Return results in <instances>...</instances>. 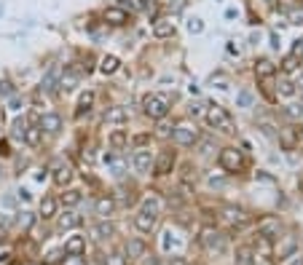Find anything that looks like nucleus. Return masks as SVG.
Listing matches in <instances>:
<instances>
[{"mask_svg": "<svg viewBox=\"0 0 303 265\" xmlns=\"http://www.w3.org/2000/svg\"><path fill=\"white\" fill-rule=\"evenodd\" d=\"M287 265H303V254L300 252H295V254H290V257L285 260Z\"/></svg>", "mask_w": 303, "mask_h": 265, "instance_id": "79ce46f5", "label": "nucleus"}, {"mask_svg": "<svg viewBox=\"0 0 303 265\" xmlns=\"http://www.w3.org/2000/svg\"><path fill=\"white\" fill-rule=\"evenodd\" d=\"M204 121L210 129H217L220 134H236V121L223 105H210L204 110Z\"/></svg>", "mask_w": 303, "mask_h": 265, "instance_id": "f03ea898", "label": "nucleus"}, {"mask_svg": "<svg viewBox=\"0 0 303 265\" xmlns=\"http://www.w3.org/2000/svg\"><path fill=\"white\" fill-rule=\"evenodd\" d=\"M14 150H11V142L8 139H0V158H11Z\"/></svg>", "mask_w": 303, "mask_h": 265, "instance_id": "4c0bfd02", "label": "nucleus"}, {"mask_svg": "<svg viewBox=\"0 0 303 265\" xmlns=\"http://www.w3.org/2000/svg\"><path fill=\"white\" fill-rule=\"evenodd\" d=\"M143 116L150 118V121H161V118H166L169 116V110H172V99H169V94H145L143 97Z\"/></svg>", "mask_w": 303, "mask_h": 265, "instance_id": "f257e3e1", "label": "nucleus"}, {"mask_svg": "<svg viewBox=\"0 0 303 265\" xmlns=\"http://www.w3.org/2000/svg\"><path fill=\"white\" fill-rule=\"evenodd\" d=\"M169 265H188L185 257H169Z\"/></svg>", "mask_w": 303, "mask_h": 265, "instance_id": "a18cd8bd", "label": "nucleus"}, {"mask_svg": "<svg viewBox=\"0 0 303 265\" xmlns=\"http://www.w3.org/2000/svg\"><path fill=\"white\" fill-rule=\"evenodd\" d=\"M118 209V204H116V198L113 196H99L97 201H94V212H97L102 220H108V217H113Z\"/></svg>", "mask_w": 303, "mask_h": 265, "instance_id": "6ab92c4d", "label": "nucleus"}, {"mask_svg": "<svg viewBox=\"0 0 303 265\" xmlns=\"http://www.w3.org/2000/svg\"><path fill=\"white\" fill-rule=\"evenodd\" d=\"M51 179H54V185H56V187H68L73 179H75L73 166H70V164H56V166H54V172H51Z\"/></svg>", "mask_w": 303, "mask_h": 265, "instance_id": "dca6fc26", "label": "nucleus"}, {"mask_svg": "<svg viewBox=\"0 0 303 265\" xmlns=\"http://www.w3.org/2000/svg\"><path fill=\"white\" fill-rule=\"evenodd\" d=\"M156 131H153V134L156 137H161V139H172V131H175V121H172V124H169V121L166 118H161V121H156Z\"/></svg>", "mask_w": 303, "mask_h": 265, "instance_id": "2f4dec72", "label": "nucleus"}, {"mask_svg": "<svg viewBox=\"0 0 303 265\" xmlns=\"http://www.w3.org/2000/svg\"><path fill=\"white\" fill-rule=\"evenodd\" d=\"M143 265H161V260H158V257H148V254H145V257H143Z\"/></svg>", "mask_w": 303, "mask_h": 265, "instance_id": "c03bdc74", "label": "nucleus"}, {"mask_svg": "<svg viewBox=\"0 0 303 265\" xmlns=\"http://www.w3.org/2000/svg\"><path fill=\"white\" fill-rule=\"evenodd\" d=\"M38 212H41V214H38L41 220H54V217L59 214V198H56V196H43Z\"/></svg>", "mask_w": 303, "mask_h": 265, "instance_id": "a211bd4d", "label": "nucleus"}, {"mask_svg": "<svg viewBox=\"0 0 303 265\" xmlns=\"http://www.w3.org/2000/svg\"><path fill=\"white\" fill-rule=\"evenodd\" d=\"M198 139H201V131L196 129L193 121H177L175 124V131H172L175 147H193L198 145Z\"/></svg>", "mask_w": 303, "mask_h": 265, "instance_id": "20e7f679", "label": "nucleus"}, {"mask_svg": "<svg viewBox=\"0 0 303 265\" xmlns=\"http://www.w3.org/2000/svg\"><path fill=\"white\" fill-rule=\"evenodd\" d=\"M105 124L108 126H124L129 124V110L124 105H113L105 110Z\"/></svg>", "mask_w": 303, "mask_h": 265, "instance_id": "f3484780", "label": "nucleus"}, {"mask_svg": "<svg viewBox=\"0 0 303 265\" xmlns=\"http://www.w3.org/2000/svg\"><path fill=\"white\" fill-rule=\"evenodd\" d=\"M0 172H3V169H0Z\"/></svg>", "mask_w": 303, "mask_h": 265, "instance_id": "8fccbe9b", "label": "nucleus"}, {"mask_svg": "<svg viewBox=\"0 0 303 265\" xmlns=\"http://www.w3.org/2000/svg\"><path fill=\"white\" fill-rule=\"evenodd\" d=\"M220 220L228 225V228H244V225H250V212L242 209V206H233V204H225L220 209Z\"/></svg>", "mask_w": 303, "mask_h": 265, "instance_id": "423d86ee", "label": "nucleus"}, {"mask_svg": "<svg viewBox=\"0 0 303 265\" xmlns=\"http://www.w3.org/2000/svg\"><path fill=\"white\" fill-rule=\"evenodd\" d=\"M41 142H43V131H41V126H38V121L27 124V131H24V145L35 150V147H41Z\"/></svg>", "mask_w": 303, "mask_h": 265, "instance_id": "bb28decb", "label": "nucleus"}, {"mask_svg": "<svg viewBox=\"0 0 303 265\" xmlns=\"http://www.w3.org/2000/svg\"><path fill=\"white\" fill-rule=\"evenodd\" d=\"M131 166H134L137 174L153 172V153H150V147H134V153H131Z\"/></svg>", "mask_w": 303, "mask_h": 265, "instance_id": "9b49d317", "label": "nucleus"}, {"mask_svg": "<svg viewBox=\"0 0 303 265\" xmlns=\"http://www.w3.org/2000/svg\"><path fill=\"white\" fill-rule=\"evenodd\" d=\"M298 62H300V59H298L295 54L285 56V62H282V75H295V72H298V67H300Z\"/></svg>", "mask_w": 303, "mask_h": 265, "instance_id": "72a5a7b5", "label": "nucleus"}, {"mask_svg": "<svg viewBox=\"0 0 303 265\" xmlns=\"http://www.w3.org/2000/svg\"><path fill=\"white\" fill-rule=\"evenodd\" d=\"M217 166L223 169L225 174H242L244 166H247V158L239 147H220V153H217Z\"/></svg>", "mask_w": 303, "mask_h": 265, "instance_id": "7ed1b4c3", "label": "nucleus"}, {"mask_svg": "<svg viewBox=\"0 0 303 265\" xmlns=\"http://www.w3.org/2000/svg\"><path fill=\"white\" fill-rule=\"evenodd\" d=\"M89 233H91L94 241H110L113 236H116V225H110L108 220H102V222H94L89 228Z\"/></svg>", "mask_w": 303, "mask_h": 265, "instance_id": "412c9836", "label": "nucleus"}, {"mask_svg": "<svg viewBox=\"0 0 303 265\" xmlns=\"http://www.w3.org/2000/svg\"><path fill=\"white\" fill-rule=\"evenodd\" d=\"M94 102H97V91H94V89L83 91L81 97H78V110H75V118H83V116H89V112L94 110Z\"/></svg>", "mask_w": 303, "mask_h": 265, "instance_id": "5701e85b", "label": "nucleus"}, {"mask_svg": "<svg viewBox=\"0 0 303 265\" xmlns=\"http://www.w3.org/2000/svg\"><path fill=\"white\" fill-rule=\"evenodd\" d=\"M161 206H164V201H161V196L150 193L145 196L143 201H140V212H150V214H161Z\"/></svg>", "mask_w": 303, "mask_h": 265, "instance_id": "c85d7f7f", "label": "nucleus"}, {"mask_svg": "<svg viewBox=\"0 0 303 265\" xmlns=\"http://www.w3.org/2000/svg\"><path fill=\"white\" fill-rule=\"evenodd\" d=\"M131 222H134V228H137L140 233L150 236V233L156 231V225H158V214H150V212H137Z\"/></svg>", "mask_w": 303, "mask_h": 265, "instance_id": "2eb2a0df", "label": "nucleus"}, {"mask_svg": "<svg viewBox=\"0 0 303 265\" xmlns=\"http://www.w3.org/2000/svg\"><path fill=\"white\" fill-rule=\"evenodd\" d=\"M150 32H153L156 41H169V37L175 35V22H172V19L161 16V19H156V22H153V30H150Z\"/></svg>", "mask_w": 303, "mask_h": 265, "instance_id": "aec40b11", "label": "nucleus"}, {"mask_svg": "<svg viewBox=\"0 0 303 265\" xmlns=\"http://www.w3.org/2000/svg\"><path fill=\"white\" fill-rule=\"evenodd\" d=\"M108 265H129V260H126L121 252H113L110 257H108Z\"/></svg>", "mask_w": 303, "mask_h": 265, "instance_id": "e433bc0d", "label": "nucleus"}, {"mask_svg": "<svg viewBox=\"0 0 303 265\" xmlns=\"http://www.w3.org/2000/svg\"><path fill=\"white\" fill-rule=\"evenodd\" d=\"M201 247H204L207 252L220 254V252H225V247H228V239H225L220 231H204V233H201Z\"/></svg>", "mask_w": 303, "mask_h": 265, "instance_id": "f8f14e48", "label": "nucleus"}, {"mask_svg": "<svg viewBox=\"0 0 303 265\" xmlns=\"http://www.w3.org/2000/svg\"><path fill=\"white\" fill-rule=\"evenodd\" d=\"M83 201V193L81 191H73V187H68L62 196H59V204H64L68 209H73V206H78Z\"/></svg>", "mask_w": 303, "mask_h": 265, "instance_id": "7c9ffc66", "label": "nucleus"}, {"mask_svg": "<svg viewBox=\"0 0 303 265\" xmlns=\"http://www.w3.org/2000/svg\"><path fill=\"white\" fill-rule=\"evenodd\" d=\"M62 265H86V260H83V254H68V257H62Z\"/></svg>", "mask_w": 303, "mask_h": 265, "instance_id": "c9c22d12", "label": "nucleus"}, {"mask_svg": "<svg viewBox=\"0 0 303 265\" xmlns=\"http://www.w3.org/2000/svg\"><path fill=\"white\" fill-rule=\"evenodd\" d=\"M175 166H177V150L172 145H164L158 150V156H153V177H169L175 172Z\"/></svg>", "mask_w": 303, "mask_h": 265, "instance_id": "39448f33", "label": "nucleus"}, {"mask_svg": "<svg viewBox=\"0 0 303 265\" xmlns=\"http://www.w3.org/2000/svg\"><path fill=\"white\" fill-rule=\"evenodd\" d=\"M131 142H134V147H145L148 142H150V134H140V137H134Z\"/></svg>", "mask_w": 303, "mask_h": 265, "instance_id": "a19ab883", "label": "nucleus"}, {"mask_svg": "<svg viewBox=\"0 0 303 265\" xmlns=\"http://www.w3.org/2000/svg\"><path fill=\"white\" fill-rule=\"evenodd\" d=\"M86 252V239L83 236H70L64 241V254H83Z\"/></svg>", "mask_w": 303, "mask_h": 265, "instance_id": "c756f323", "label": "nucleus"}, {"mask_svg": "<svg viewBox=\"0 0 303 265\" xmlns=\"http://www.w3.org/2000/svg\"><path fill=\"white\" fill-rule=\"evenodd\" d=\"M263 265H271V262H263Z\"/></svg>", "mask_w": 303, "mask_h": 265, "instance_id": "09e8293b", "label": "nucleus"}, {"mask_svg": "<svg viewBox=\"0 0 303 265\" xmlns=\"http://www.w3.org/2000/svg\"><path fill=\"white\" fill-rule=\"evenodd\" d=\"M97 70L102 75H116L121 70V59L116 54H105V56H99V64H97Z\"/></svg>", "mask_w": 303, "mask_h": 265, "instance_id": "393cba45", "label": "nucleus"}, {"mask_svg": "<svg viewBox=\"0 0 303 265\" xmlns=\"http://www.w3.org/2000/svg\"><path fill=\"white\" fill-rule=\"evenodd\" d=\"M255 233H258L260 239H266V241H277L282 236V220H279V217H274V214L260 217L258 225H255Z\"/></svg>", "mask_w": 303, "mask_h": 265, "instance_id": "0eeeda50", "label": "nucleus"}, {"mask_svg": "<svg viewBox=\"0 0 303 265\" xmlns=\"http://www.w3.org/2000/svg\"><path fill=\"white\" fill-rule=\"evenodd\" d=\"M239 102H242V105H244V107H247V105H250V102H252V97H250V94H247V91H242V94H239Z\"/></svg>", "mask_w": 303, "mask_h": 265, "instance_id": "37998d69", "label": "nucleus"}, {"mask_svg": "<svg viewBox=\"0 0 303 265\" xmlns=\"http://www.w3.org/2000/svg\"><path fill=\"white\" fill-rule=\"evenodd\" d=\"M255 252H252V247H247V244H242V247H236V252H233V262L236 265H255Z\"/></svg>", "mask_w": 303, "mask_h": 265, "instance_id": "cd10ccee", "label": "nucleus"}, {"mask_svg": "<svg viewBox=\"0 0 303 265\" xmlns=\"http://www.w3.org/2000/svg\"><path fill=\"white\" fill-rule=\"evenodd\" d=\"M290 24H303V8L290 11Z\"/></svg>", "mask_w": 303, "mask_h": 265, "instance_id": "58836bf2", "label": "nucleus"}, {"mask_svg": "<svg viewBox=\"0 0 303 265\" xmlns=\"http://www.w3.org/2000/svg\"><path fill=\"white\" fill-rule=\"evenodd\" d=\"M188 116H191V118H198V116H204V107H201V105H198V102H196V105H191V107H188Z\"/></svg>", "mask_w": 303, "mask_h": 265, "instance_id": "ea45409f", "label": "nucleus"}, {"mask_svg": "<svg viewBox=\"0 0 303 265\" xmlns=\"http://www.w3.org/2000/svg\"><path fill=\"white\" fill-rule=\"evenodd\" d=\"M6 241H8V233H6V231H0V247H3Z\"/></svg>", "mask_w": 303, "mask_h": 265, "instance_id": "de8ad7c7", "label": "nucleus"}, {"mask_svg": "<svg viewBox=\"0 0 303 265\" xmlns=\"http://www.w3.org/2000/svg\"><path fill=\"white\" fill-rule=\"evenodd\" d=\"M252 72H255V78H258V81H268V78L277 75V64H274L271 59H255Z\"/></svg>", "mask_w": 303, "mask_h": 265, "instance_id": "b1692460", "label": "nucleus"}, {"mask_svg": "<svg viewBox=\"0 0 303 265\" xmlns=\"http://www.w3.org/2000/svg\"><path fill=\"white\" fill-rule=\"evenodd\" d=\"M131 145V134H129V129L124 126H113L108 131V147L113 150V153H121V150H126Z\"/></svg>", "mask_w": 303, "mask_h": 265, "instance_id": "9d476101", "label": "nucleus"}, {"mask_svg": "<svg viewBox=\"0 0 303 265\" xmlns=\"http://www.w3.org/2000/svg\"><path fill=\"white\" fill-rule=\"evenodd\" d=\"M102 22L108 27H126L131 22V14L124 6H108L105 11H102Z\"/></svg>", "mask_w": 303, "mask_h": 265, "instance_id": "1a4fd4ad", "label": "nucleus"}, {"mask_svg": "<svg viewBox=\"0 0 303 265\" xmlns=\"http://www.w3.org/2000/svg\"><path fill=\"white\" fill-rule=\"evenodd\" d=\"M298 252V239L292 233H287V236H279L277 239V247H274V257L277 260H287L290 254H295Z\"/></svg>", "mask_w": 303, "mask_h": 265, "instance_id": "ddd939ff", "label": "nucleus"}, {"mask_svg": "<svg viewBox=\"0 0 303 265\" xmlns=\"http://www.w3.org/2000/svg\"><path fill=\"white\" fill-rule=\"evenodd\" d=\"M81 214H75L73 209H64L56 214V231H62V233H68V231H75V228H81Z\"/></svg>", "mask_w": 303, "mask_h": 265, "instance_id": "4468645a", "label": "nucleus"}, {"mask_svg": "<svg viewBox=\"0 0 303 265\" xmlns=\"http://www.w3.org/2000/svg\"><path fill=\"white\" fill-rule=\"evenodd\" d=\"M274 91H277V97H282V99H292L298 94V86H295V81H292L290 75H282V78L277 81V86H274Z\"/></svg>", "mask_w": 303, "mask_h": 265, "instance_id": "4be33fe9", "label": "nucleus"}, {"mask_svg": "<svg viewBox=\"0 0 303 265\" xmlns=\"http://www.w3.org/2000/svg\"><path fill=\"white\" fill-rule=\"evenodd\" d=\"M38 126H41L43 137H59L62 129H64V121H62V116L56 110H49V112H43V116L38 118Z\"/></svg>", "mask_w": 303, "mask_h": 265, "instance_id": "6e6552de", "label": "nucleus"}, {"mask_svg": "<svg viewBox=\"0 0 303 265\" xmlns=\"http://www.w3.org/2000/svg\"><path fill=\"white\" fill-rule=\"evenodd\" d=\"M27 124H30V121H27V118H16L14 124H11V139H16V142H24V131H27Z\"/></svg>", "mask_w": 303, "mask_h": 265, "instance_id": "473e14b6", "label": "nucleus"}, {"mask_svg": "<svg viewBox=\"0 0 303 265\" xmlns=\"http://www.w3.org/2000/svg\"><path fill=\"white\" fill-rule=\"evenodd\" d=\"M295 86H298V91H303V72H298V78H295Z\"/></svg>", "mask_w": 303, "mask_h": 265, "instance_id": "49530a36", "label": "nucleus"}, {"mask_svg": "<svg viewBox=\"0 0 303 265\" xmlns=\"http://www.w3.org/2000/svg\"><path fill=\"white\" fill-rule=\"evenodd\" d=\"M148 254V244L143 239H129L126 241V260H143Z\"/></svg>", "mask_w": 303, "mask_h": 265, "instance_id": "a878e982", "label": "nucleus"}, {"mask_svg": "<svg viewBox=\"0 0 303 265\" xmlns=\"http://www.w3.org/2000/svg\"><path fill=\"white\" fill-rule=\"evenodd\" d=\"M14 94H16V86H14L11 81H8V78L0 81V99H11Z\"/></svg>", "mask_w": 303, "mask_h": 265, "instance_id": "f704fd0d", "label": "nucleus"}]
</instances>
